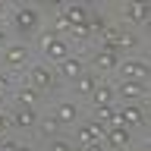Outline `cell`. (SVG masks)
<instances>
[{
    "label": "cell",
    "mask_w": 151,
    "mask_h": 151,
    "mask_svg": "<svg viewBox=\"0 0 151 151\" xmlns=\"http://www.w3.org/2000/svg\"><path fill=\"white\" fill-rule=\"evenodd\" d=\"M41 47H44L47 60H54V63H63L66 57H69V47H66V41H63V38H57L54 32H44V35H41Z\"/></svg>",
    "instance_id": "cell-1"
},
{
    "label": "cell",
    "mask_w": 151,
    "mask_h": 151,
    "mask_svg": "<svg viewBox=\"0 0 151 151\" xmlns=\"http://www.w3.org/2000/svg\"><path fill=\"white\" fill-rule=\"evenodd\" d=\"M13 22H16L19 35H32L38 28V22H41V13H38V9H16V19H13Z\"/></svg>",
    "instance_id": "cell-2"
},
{
    "label": "cell",
    "mask_w": 151,
    "mask_h": 151,
    "mask_svg": "<svg viewBox=\"0 0 151 151\" xmlns=\"http://www.w3.org/2000/svg\"><path fill=\"white\" fill-rule=\"evenodd\" d=\"M104 126L101 123H82L79 126V142H82V148L85 145H104Z\"/></svg>",
    "instance_id": "cell-3"
},
{
    "label": "cell",
    "mask_w": 151,
    "mask_h": 151,
    "mask_svg": "<svg viewBox=\"0 0 151 151\" xmlns=\"http://www.w3.org/2000/svg\"><path fill=\"white\" fill-rule=\"evenodd\" d=\"M116 120H120V126L132 129V126H142V123H145V113H142L139 104H126L123 110H116Z\"/></svg>",
    "instance_id": "cell-4"
},
{
    "label": "cell",
    "mask_w": 151,
    "mask_h": 151,
    "mask_svg": "<svg viewBox=\"0 0 151 151\" xmlns=\"http://www.w3.org/2000/svg\"><path fill=\"white\" fill-rule=\"evenodd\" d=\"M104 142L113 145V148H129V145H132L129 129H126V126H110V129L104 132Z\"/></svg>",
    "instance_id": "cell-5"
},
{
    "label": "cell",
    "mask_w": 151,
    "mask_h": 151,
    "mask_svg": "<svg viewBox=\"0 0 151 151\" xmlns=\"http://www.w3.org/2000/svg\"><path fill=\"white\" fill-rule=\"evenodd\" d=\"M79 76H85V66L76 57H66L60 63V69H57V79H79Z\"/></svg>",
    "instance_id": "cell-6"
},
{
    "label": "cell",
    "mask_w": 151,
    "mask_h": 151,
    "mask_svg": "<svg viewBox=\"0 0 151 151\" xmlns=\"http://www.w3.org/2000/svg\"><path fill=\"white\" fill-rule=\"evenodd\" d=\"M57 82H60L57 73H50L47 66H35V69H32V85H35V88H54Z\"/></svg>",
    "instance_id": "cell-7"
},
{
    "label": "cell",
    "mask_w": 151,
    "mask_h": 151,
    "mask_svg": "<svg viewBox=\"0 0 151 151\" xmlns=\"http://www.w3.org/2000/svg\"><path fill=\"white\" fill-rule=\"evenodd\" d=\"M63 19L69 22V28L85 25V22H88V9L79 6V3H66V6H63Z\"/></svg>",
    "instance_id": "cell-8"
},
{
    "label": "cell",
    "mask_w": 151,
    "mask_h": 151,
    "mask_svg": "<svg viewBox=\"0 0 151 151\" xmlns=\"http://www.w3.org/2000/svg\"><path fill=\"white\" fill-rule=\"evenodd\" d=\"M123 76H126L129 82H142V79L148 76V63H145V60H126V63H123Z\"/></svg>",
    "instance_id": "cell-9"
},
{
    "label": "cell",
    "mask_w": 151,
    "mask_h": 151,
    "mask_svg": "<svg viewBox=\"0 0 151 151\" xmlns=\"http://www.w3.org/2000/svg\"><path fill=\"white\" fill-rule=\"evenodd\" d=\"M3 60H6L9 66H22L28 60V47L25 44H9L6 50H3Z\"/></svg>",
    "instance_id": "cell-10"
},
{
    "label": "cell",
    "mask_w": 151,
    "mask_h": 151,
    "mask_svg": "<svg viewBox=\"0 0 151 151\" xmlns=\"http://www.w3.org/2000/svg\"><path fill=\"white\" fill-rule=\"evenodd\" d=\"M91 63H94L98 73H110V69H116V54H113V50H98Z\"/></svg>",
    "instance_id": "cell-11"
},
{
    "label": "cell",
    "mask_w": 151,
    "mask_h": 151,
    "mask_svg": "<svg viewBox=\"0 0 151 151\" xmlns=\"http://www.w3.org/2000/svg\"><path fill=\"white\" fill-rule=\"evenodd\" d=\"M35 123H38V113H35V107H19L9 126H22V129H32Z\"/></svg>",
    "instance_id": "cell-12"
},
{
    "label": "cell",
    "mask_w": 151,
    "mask_h": 151,
    "mask_svg": "<svg viewBox=\"0 0 151 151\" xmlns=\"http://www.w3.org/2000/svg\"><path fill=\"white\" fill-rule=\"evenodd\" d=\"M54 120L60 123V126H63V123H79V107H76L73 101H63L60 107H57V116H54Z\"/></svg>",
    "instance_id": "cell-13"
},
{
    "label": "cell",
    "mask_w": 151,
    "mask_h": 151,
    "mask_svg": "<svg viewBox=\"0 0 151 151\" xmlns=\"http://www.w3.org/2000/svg\"><path fill=\"white\" fill-rule=\"evenodd\" d=\"M116 91H120L123 98H129V101H135V98H145V85H142V82H129V79H123Z\"/></svg>",
    "instance_id": "cell-14"
},
{
    "label": "cell",
    "mask_w": 151,
    "mask_h": 151,
    "mask_svg": "<svg viewBox=\"0 0 151 151\" xmlns=\"http://www.w3.org/2000/svg\"><path fill=\"white\" fill-rule=\"evenodd\" d=\"M88 98L94 101V107H104V104L113 101V88H110V85H94V91L88 94Z\"/></svg>",
    "instance_id": "cell-15"
},
{
    "label": "cell",
    "mask_w": 151,
    "mask_h": 151,
    "mask_svg": "<svg viewBox=\"0 0 151 151\" xmlns=\"http://www.w3.org/2000/svg\"><path fill=\"white\" fill-rule=\"evenodd\" d=\"M94 85H98V79L85 73V76H79V79H76V91H79V94H91Z\"/></svg>",
    "instance_id": "cell-16"
},
{
    "label": "cell",
    "mask_w": 151,
    "mask_h": 151,
    "mask_svg": "<svg viewBox=\"0 0 151 151\" xmlns=\"http://www.w3.org/2000/svg\"><path fill=\"white\" fill-rule=\"evenodd\" d=\"M16 101H19V107H32V104L38 101V91H35V88H19Z\"/></svg>",
    "instance_id": "cell-17"
},
{
    "label": "cell",
    "mask_w": 151,
    "mask_h": 151,
    "mask_svg": "<svg viewBox=\"0 0 151 151\" xmlns=\"http://www.w3.org/2000/svg\"><path fill=\"white\" fill-rule=\"evenodd\" d=\"M126 19H132V22H148V9L145 6H126Z\"/></svg>",
    "instance_id": "cell-18"
},
{
    "label": "cell",
    "mask_w": 151,
    "mask_h": 151,
    "mask_svg": "<svg viewBox=\"0 0 151 151\" xmlns=\"http://www.w3.org/2000/svg\"><path fill=\"white\" fill-rule=\"evenodd\" d=\"M135 44H139L135 35H120V38H116V50H120V47H135Z\"/></svg>",
    "instance_id": "cell-19"
},
{
    "label": "cell",
    "mask_w": 151,
    "mask_h": 151,
    "mask_svg": "<svg viewBox=\"0 0 151 151\" xmlns=\"http://www.w3.org/2000/svg\"><path fill=\"white\" fill-rule=\"evenodd\" d=\"M57 129H60V123H57V120H54V116H50V120H47V123H44V126H41V132H44V135H54V132H57Z\"/></svg>",
    "instance_id": "cell-20"
},
{
    "label": "cell",
    "mask_w": 151,
    "mask_h": 151,
    "mask_svg": "<svg viewBox=\"0 0 151 151\" xmlns=\"http://www.w3.org/2000/svg\"><path fill=\"white\" fill-rule=\"evenodd\" d=\"M54 32H69V22L63 19V13H60V16L54 19Z\"/></svg>",
    "instance_id": "cell-21"
},
{
    "label": "cell",
    "mask_w": 151,
    "mask_h": 151,
    "mask_svg": "<svg viewBox=\"0 0 151 151\" xmlns=\"http://www.w3.org/2000/svg\"><path fill=\"white\" fill-rule=\"evenodd\" d=\"M19 142H9V139H0V151H13Z\"/></svg>",
    "instance_id": "cell-22"
},
{
    "label": "cell",
    "mask_w": 151,
    "mask_h": 151,
    "mask_svg": "<svg viewBox=\"0 0 151 151\" xmlns=\"http://www.w3.org/2000/svg\"><path fill=\"white\" fill-rule=\"evenodd\" d=\"M69 148H73L69 142H54V145H50V151H69Z\"/></svg>",
    "instance_id": "cell-23"
},
{
    "label": "cell",
    "mask_w": 151,
    "mask_h": 151,
    "mask_svg": "<svg viewBox=\"0 0 151 151\" xmlns=\"http://www.w3.org/2000/svg\"><path fill=\"white\" fill-rule=\"evenodd\" d=\"M73 38H88V28H85V25H76L73 28Z\"/></svg>",
    "instance_id": "cell-24"
},
{
    "label": "cell",
    "mask_w": 151,
    "mask_h": 151,
    "mask_svg": "<svg viewBox=\"0 0 151 151\" xmlns=\"http://www.w3.org/2000/svg\"><path fill=\"white\" fill-rule=\"evenodd\" d=\"M6 88H9V79H6V76H3V73H0V94L6 91Z\"/></svg>",
    "instance_id": "cell-25"
},
{
    "label": "cell",
    "mask_w": 151,
    "mask_h": 151,
    "mask_svg": "<svg viewBox=\"0 0 151 151\" xmlns=\"http://www.w3.org/2000/svg\"><path fill=\"white\" fill-rule=\"evenodd\" d=\"M9 129V120H6V116H3V113H0V135H3V132H6Z\"/></svg>",
    "instance_id": "cell-26"
},
{
    "label": "cell",
    "mask_w": 151,
    "mask_h": 151,
    "mask_svg": "<svg viewBox=\"0 0 151 151\" xmlns=\"http://www.w3.org/2000/svg\"><path fill=\"white\" fill-rule=\"evenodd\" d=\"M13 151H32V148H28V145H16Z\"/></svg>",
    "instance_id": "cell-27"
},
{
    "label": "cell",
    "mask_w": 151,
    "mask_h": 151,
    "mask_svg": "<svg viewBox=\"0 0 151 151\" xmlns=\"http://www.w3.org/2000/svg\"><path fill=\"white\" fill-rule=\"evenodd\" d=\"M0 47H6V35L3 32H0Z\"/></svg>",
    "instance_id": "cell-28"
},
{
    "label": "cell",
    "mask_w": 151,
    "mask_h": 151,
    "mask_svg": "<svg viewBox=\"0 0 151 151\" xmlns=\"http://www.w3.org/2000/svg\"><path fill=\"white\" fill-rule=\"evenodd\" d=\"M69 151H82V148H69Z\"/></svg>",
    "instance_id": "cell-29"
},
{
    "label": "cell",
    "mask_w": 151,
    "mask_h": 151,
    "mask_svg": "<svg viewBox=\"0 0 151 151\" xmlns=\"http://www.w3.org/2000/svg\"><path fill=\"white\" fill-rule=\"evenodd\" d=\"M0 9H3V3H0Z\"/></svg>",
    "instance_id": "cell-30"
},
{
    "label": "cell",
    "mask_w": 151,
    "mask_h": 151,
    "mask_svg": "<svg viewBox=\"0 0 151 151\" xmlns=\"http://www.w3.org/2000/svg\"><path fill=\"white\" fill-rule=\"evenodd\" d=\"M47 151H50V148H47Z\"/></svg>",
    "instance_id": "cell-31"
}]
</instances>
